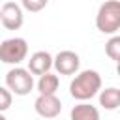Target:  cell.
<instances>
[{
  "mask_svg": "<svg viewBox=\"0 0 120 120\" xmlns=\"http://www.w3.org/2000/svg\"><path fill=\"white\" fill-rule=\"evenodd\" d=\"M28 56V43L22 38H9L0 43V62L19 66Z\"/></svg>",
  "mask_w": 120,
  "mask_h": 120,
  "instance_id": "cell-4",
  "label": "cell"
},
{
  "mask_svg": "<svg viewBox=\"0 0 120 120\" xmlns=\"http://www.w3.org/2000/svg\"><path fill=\"white\" fill-rule=\"evenodd\" d=\"M52 68L60 75H75L81 68V58L73 51H60L52 58Z\"/></svg>",
  "mask_w": 120,
  "mask_h": 120,
  "instance_id": "cell-6",
  "label": "cell"
},
{
  "mask_svg": "<svg viewBox=\"0 0 120 120\" xmlns=\"http://www.w3.org/2000/svg\"><path fill=\"white\" fill-rule=\"evenodd\" d=\"M69 120H99V111L86 101H79L69 111Z\"/></svg>",
  "mask_w": 120,
  "mask_h": 120,
  "instance_id": "cell-9",
  "label": "cell"
},
{
  "mask_svg": "<svg viewBox=\"0 0 120 120\" xmlns=\"http://www.w3.org/2000/svg\"><path fill=\"white\" fill-rule=\"evenodd\" d=\"M105 52H107V56H109L111 60H114V62L120 60V36L114 34V36L105 43Z\"/></svg>",
  "mask_w": 120,
  "mask_h": 120,
  "instance_id": "cell-12",
  "label": "cell"
},
{
  "mask_svg": "<svg viewBox=\"0 0 120 120\" xmlns=\"http://www.w3.org/2000/svg\"><path fill=\"white\" fill-rule=\"evenodd\" d=\"M11 101H13V94L6 86H0V112L8 111L11 107Z\"/></svg>",
  "mask_w": 120,
  "mask_h": 120,
  "instance_id": "cell-14",
  "label": "cell"
},
{
  "mask_svg": "<svg viewBox=\"0 0 120 120\" xmlns=\"http://www.w3.org/2000/svg\"><path fill=\"white\" fill-rule=\"evenodd\" d=\"M6 88L15 96H28L34 88V75L24 68H11L6 73Z\"/></svg>",
  "mask_w": 120,
  "mask_h": 120,
  "instance_id": "cell-3",
  "label": "cell"
},
{
  "mask_svg": "<svg viewBox=\"0 0 120 120\" xmlns=\"http://www.w3.org/2000/svg\"><path fill=\"white\" fill-rule=\"evenodd\" d=\"M96 26L101 34L114 36L120 30V2L118 0H107L99 6L96 15Z\"/></svg>",
  "mask_w": 120,
  "mask_h": 120,
  "instance_id": "cell-2",
  "label": "cell"
},
{
  "mask_svg": "<svg viewBox=\"0 0 120 120\" xmlns=\"http://www.w3.org/2000/svg\"><path fill=\"white\" fill-rule=\"evenodd\" d=\"M0 120H8V118H6V116H4L2 112H0Z\"/></svg>",
  "mask_w": 120,
  "mask_h": 120,
  "instance_id": "cell-15",
  "label": "cell"
},
{
  "mask_svg": "<svg viewBox=\"0 0 120 120\" xmlns=\"http://www.w3.org/2000/svg\"><path fill=\"white\" fill-rule=\"evenodd\" d=\"M49 0H21V8H24L30 13H38L47 6Z\"/></svg>",
  "mask_w": 120,
  "mask_h": 120,
  "instance_id": "cell-13",
  "label": "cell"
},
{
  "mask_svg": "<svg viewBox=\"0 0 120 120\" xmlns=\"http://www.w3.org/2000/svg\"><path fill=\"white\" fill-rule=\"evenodd\" d=\"M34 109L41 118H56L62 111V101L56 94H39L34 101Z\"/></svg>",
  "mask_w": 120,
  "mask_h": 120,
  "instance_id": "cell-7",
  "label": "cell"
},
{
  "mask_svg": "<svg viewBox=\"0 0 120 120\" xmlns=\"http://www.w3.org/2000/svg\"><path fill=\"white\" fill-rule=\"evenodd\" d=\"M38 92L39 94H56L58 86H60V81H58V75L47 71L43 75H39V81H38Z\"/></svg>",
  "mask_w": 120,
  "mask_h": 120,
  "instance_id": "cell-11",
  "label": "cell"
},
{
  "mask_svg": "<svg viewBox=\"0 0 120 120\" xmlns=\"http://www.w3.org/2000/svg\"><path fill=\"white\" fill-rule=\"evenodd\" d=\"M52 68V56L47 51H36L28 60V71L32 75H43L51 71Z\"/></svg>",
  "mask_w": 120,
  "mask_h": 120,
  "instance_id": "cell-8",
  "label": "cell"
},
{
  "mask_svg": "<svg viewBox=\"0 0 120 120\" xmlns=\"http://www.w3.org/2000/svg\"><path fill=\"white\" fill-rule=\"evenodd\" d=\"M0 22L4 24L6 30H19L24 22L22 8L15 2H6L0 8Z\"/></svg>",
  "mask_w": 120,
  "mask_h": 120,
  "instance_id": "cell-5",
  "label": "cell"
},
{
  "mask_svg": "<svg viewBox=\"0 0 120 120\" xmlns=\"http://www.w3.org/2000/svg\"><path fill=\"white\" fill-rule=\"evenodd\" d=\"M99 105L105 111H116L120 105V90L116 86H109L105 90H99Z\"/></svg>",
  "mask_w": 120,
  "mask_h": 120,
  "instance_id": "cell-10",
  "label": "cell"
},
{
  "mask_svg": "<svg viewBox=\"0 0 120 120\" xmlns=\"http://www.w3.org/2000/svg\"><path fill=\"white\" fill-rule=\"evenodd\" d=\"M101 90V75L96 69H82L69 82V94L77 101H88Z\"/></svg>",
  "mask_w": 120,
  "mask_h": 120,
  "instance_id": "cell-1",
  "label": "cell"
}]
</instances>
